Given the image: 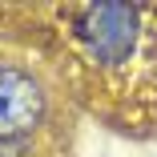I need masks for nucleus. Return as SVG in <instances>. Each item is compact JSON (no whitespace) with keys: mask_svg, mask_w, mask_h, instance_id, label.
Masks as SVG:
<instances>
[{"mask_svg":"<svg viewBox=\"0 0 157 157\" xmlns=\"http://www.w3.org/2000/svg\"><path fill=\"white\" fill-rule=\"evenodd\" d=\"M44 125V89L24 60L0 56V157H28Z\"/></svg>","mask_w":157,"mask_h":157,"instance_id":"nucleus-2","label":"nucleus"},{"mask_svg":"<svg viewBox=\"0 0 157 157\" xmlns=\"http://www.w3.org/2000/svg\"><path fill=\"white\" fill-rule=\"evenodd\" d=\"M73 20L69 36L77 52L101 73H121L133 69L145 56V36H149V8L137 4H85L65 12Z\"/></svg>","mask_w":157,"mask_h":157,"instance_id":"nucleus-1","label":"nucleus"}]
</instances>
